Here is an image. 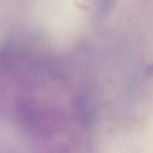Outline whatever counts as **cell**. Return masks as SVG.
<instances>
[{"instance_id":"cell-1","label":"cell","mask_w":153,"mask_h":153,"mask_svg":"<svg viewBox=\"0 0 153 153\" xmlns=\"http://www.w3.org/2000/svg\"><path fill=\"white\" fill-rule=\"evenodd\" d=\"M117 0H99L97 10H96V18L98 21H103L111 12L113 7L116 4Z\"/></svg>"},{"instance_id":"cell-2","label":"cell","mask_w":153,"mask_h":153,"mask_svg":"<svg viewBox=\"0 0 153 153\" xmlns=\"http://www.w3.org/2000/svg\"><path fill=\"white\" fill-rule=\"evenodd\" d=\"M146 73L148 75H151V76H153V64L151 65L150 66H148L147 70H146Z\"/></svg>"}]
</instances>
